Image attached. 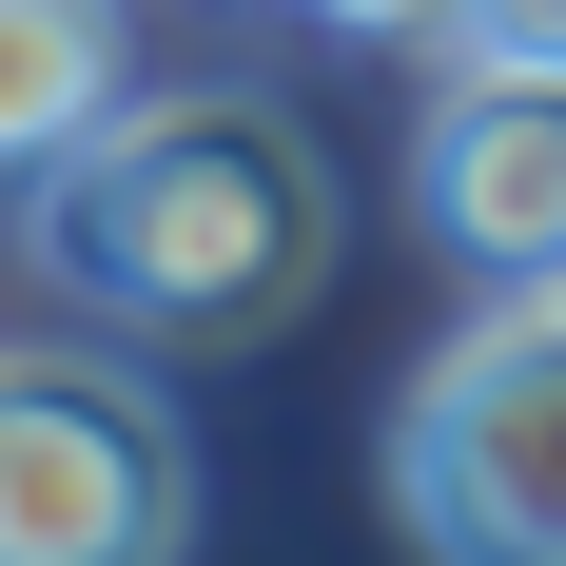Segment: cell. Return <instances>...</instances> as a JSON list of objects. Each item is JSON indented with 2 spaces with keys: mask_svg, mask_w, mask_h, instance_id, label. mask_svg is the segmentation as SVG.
Instances as JSON below:
<instances>
[{
  "mask_svg": "<svg viewBox=\"0 0 566 566\" xmlns=\"http://www.w3.org/2000/svg\"><path fill=\"white\" fill-rule=\"evenodd\" d=\"M98 117H137V20L117 0H0V157L59 176Z\"/></svg>",
  "mask_w": 566,
  "mask_h": 566,
  "instance_id": "5",
  "label": "cell"
},
{
  "mask_svg": "<svg viewBox=\"0 0 566 566\" xmlns=\"http://www.w3.org/2000/svg\"><path fill=\"white\" fill-rule=\"evenodd\" d=\"M313 20H352V40H410V59H450V40H469V0H313Z\"/></svg>",
  "mask_w": 566,
  "mask_h": 566,
  "instance_id": "6",
  "label": "cell"
},
{
  "mask_svg": "<svg viewBox=\"0 0 566 566\" xmlns=\"http://www.w3.org/2000/svg\"><path fill=\"white\" fill-rule=\"evenodd\" d=\"M410 216L450 234L469 293H566V59L450 40L410 117Z\"/></svg>",
  "mask_w": 566,
  "mask_h": 566,
  "instance_id": "4",
  "label": "cell"
},
{
  "mask_svg": "<svg viewBox=\"0 0 566 566\" xmlns=\"http://www.w3.org/2000/svg\"><path fill=\"white\" fill-rule=\"evenodd\" d=\"M469 40H509V59H566V0H469Z\"/></svg>",
  "mask_w": 566,
  "mask_h": 566,
  "instance_id": "7",
  "label": "cell"
},
{
  "mask_svg": "<svg viewBox=\"0 0 566 566\" xmlns=\"http://www.w3.org/2000/svg\"><path fill=\"white\" fill-rule=\"evenodd\" d=\"M176 547H196L176 410L78 333L0 352V566H176Z\"/></svg>",
  "mask_w": 566,
  "mask_h": 566,
  "instance_id": "3",
  "label": "cell"
},
{
  "mask_svg": "<svg viewBox=\"0 0 566 566\" xmlns=\"http://www.w3.org/2000/svg\"><path fill=\"white\" fill-rule=\"evenodd\" d=\"M333 274V157L274 98H137L40 176V293L117 352H234Z\"/></svg>",
  "mask_w": 566,
  "mask_h": 566,
  "instance_id": "1",
  "label": "cell"
},
{
  "mask_svg": "<svg viewBox=\"0 0 566 566\" xmlns=\"http://www.w3.org/2000/svg\"><path fill=\"white\" fill-rule=\"evenodd\" d=\"M391 509L430 566H566V293H489L410 371Z\"/></svg>",
  "mask_w": 566,
  "mask_h": 566,
  "instance_id": "2",
  "label": "cell"
}]
</instances>
